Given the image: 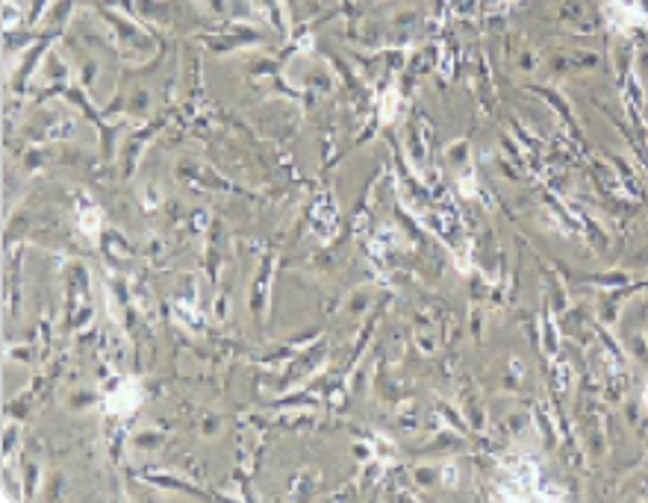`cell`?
<instances>
[{"label": "cell", "instance_id": "obj_1", "mask_svg": "<svg viewBox=\"0 0 648 503\" xmlns=\"http://www.w3.org/2000/svg\"><path fill=\"white\" fill-rule=\"evenodd\" d=\"M142 403V388L139 383H130L124 380L113 395L106 398V412H113V415H127V412H133V409Z\"/></svg>", "mask_w": 648, "mask_h": 503}, {"label": "cell", "instance_id": "obj_2", "mask_svg": "<svg viewBox=\"0 0 648 503\" xmlns=\"http://www.w3.org/2000/svg\"><path fill=\"white\" fill-rule=\"evenodd\" d=\"M98 221H101L98 209H89V212H83V215H80V224H83V230H86L89 236H95V233H98Z\"/></svg>", "mask_w": 648, "mask_h": 503}]
</instances>
